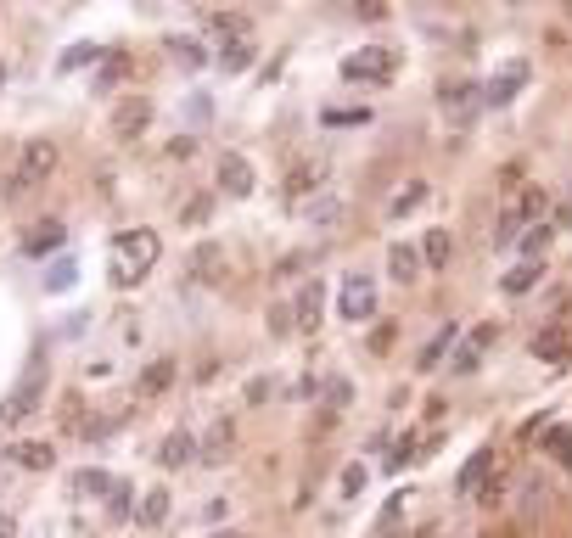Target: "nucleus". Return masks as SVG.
I'll list each match as a JSON object with an SVG mask.
<instances>
[{
    "instance_id": "1",
    "label": "nucleus",
    "mask_w": 572,
    "mask_h": 538,
    "mask_svg": "<svg viewBox=\"0 0 572 538\" xmlns=\"http://www.w3.org/2000/svg\"><path fill=\"white\" fill-rule=\"evenodd\" d=\"M163 241L152 230H118L113 236V258H118V286H141V275L158 264Z\"/></svg>"
},
{
    "instance_id": "2",
    "label": "nucleus",
    "mask_w": 572,
    "mask_h": 538,
    "mask_svg": "<svg viewBox=\"0 0 572 538\" xmlns=\"http://www.w3.org/2000/svg\"><path fill=\"white\" fill-rule=\"evenodd\" d=\"M45 393H51V370H45V359H29V370H23V382L6 393V404H0V421H29L34 410L45 404Z\"/></svg>"
},
{
    "instance_id": "3",
    "label": "nucleus",
    "mask_w": 572,
    "mask_h": 538,
    "mask_svg": "<svg viewBox=\"0 0 572 538\" xmlns=\"http://www.w3.org/2000/svg\"><path fill=\"white\" fill-rule=\"evenodd\" d=\"M57 157H62V152H57V141H45V135L23 146V157H17V174H12V197H17V191H34L40 180H51Z\"/></svg>"
},
{
    "instance_id": "4",
    "label": "nucleus",
    "mask_w": 572,
    "mask_h": 538,
    "mask_svg": "<svg viewBox=\"0 0 572 538\" xmlns=\"http://www.w3.org/2000/svg\"><path fill=\"white\" fill-rule=\"evenodd\" d=\"M337 309H343V320H354V326H359V320H371V314H376V275H365V269H348Z\"/></svg>"
},
{
    "instance_id": "5",
    "label": "nucleus",
    "mask_w": 572,
    "mask_h": 538,
    "mask_svg": "<svg viewBox=\"0 0 572 538\" xmlns=\"http://www.w3.org/2000/svg\"><path fill=\"white\" fill-rule=\"evenodd\" d=\"M393 68H399V57H393V51L365 45V51H354V57L343 62V79H354V85H387V79H393Z\"/></svg>"
},
{
    "instance_id": "6",
    "label": "nucleus",
    "mask_w": 572,
    "mask_h": 538,
    "mask_svg": "<svg viewBox=\"0 0 572 538\" xmlns=\"http://www.w3.org/2000/svg\"><path fill=\"white\" fill-rule=\"evenodd\" d=\"M539 213H544V191H516V202H505L500 213V247L522 241V225H533Z\"/></svg>"
},
{
    "instance_id": "7",
    "label": "nucleus",
    "mask_w": 572,
    "mask_h": 538,
    "mask_svg": "<svg viewBox=\"0 0 572 538\" xmlns=\"http://www.w3.org/2000/svg\"><path fill=\"white\" fill-rule=\"evenodd\" d=\"M146 124H152V101H146V96H124L113 107V135H118V141H135Z\"/></svg>"
},
{
    "instance_id": "8",
    "label": "nucleus",
    "mask_w": 572,
    "mask_h": 538,
    "mask_svg": "<svg viewBox=\"0 0 572 538\" xmlns=\"http://www.w3.org/2000/svg\"><path fill=\"white\" fill-rule=\"evenodd\" d=\"M522 85H528V62H505V68L483 85V101H488V107H505Z\"/></svg>"
},
{
    "instance_id": "9",
    "label": "nucleus",
    "mask_w": 572,
    "mask_h": 538,
    "mask_svg": "<svg viewBox=\"0 0 572 538\" xmlns=\"http://www.w3.org/2000/svg\"><path fill=\"white\" fill-rule=\"evenodd\" d=\"M197 449H202V460H208V466H225L230 454H236V421H230V415H219V421L208 426V438H202Z\"/></svg>"
},
{
    "instance_id": "10",
    "label": "nucleus",
    "mask_w": 572,
    "mask_h": 538,
    "mask_svg": "<svg viewBox=\"0 0 572 538\" xmlns=\"http://www.w3.org/2000/svg\"><path fill=\"white\" fill-rule=\"evenodd\" d=\"M191 281H202V286H219V281H225V247H219V241H202V247H191Z\"/></svg>"
},
{
    "instance_id": "11",
    "label": "nucleus",
    "mask_w": 572,
    "mask_h": 538,
    "mask_svg": "<svg viewBox=\"0 0 572 538\" xmlns=\"http://www.w3.org/2000/svg\"><path fill=\"white\" fill-rule=\"evenodd\" d=\"M219 191H225V197H247V191H253V169H247V157H236V152L219 157Z\"/></svg>"
},
{
    "instance_id": "12",
    "label": "nucleus",
    "mask_w": 572,
    "mask_h": 538,
    "mask_svg": "<svg viewBox=\"0 0 572 538\" xmlns=\"http://www.w3.org/2000/svg\"><path fill=\"white\" fill-rule=\"evenodd\" d=\"M158 460L169 471L191 466V460H197V438H191V432H169V438H163V449H158Z\"/></svg>"
},
{
    "instance_id": "13",
    "label": "nucleus",
    "mask_w": 572,
    "mask_h": 538,
    "mask_svg": "<svg viewBox=\"0 0 572 538\" xmlns=\"http://www.w3.org/2000/svg\"><path fill=\"white\" fill-rule=\"evenodd\" d=\"M567 354H572L567 331H539L533 337V359H544V365H567Z\"/></svg>"
},
{
    "instance_id": "14",
    "label": "nucleus",
    "mask_w": 572,
    "mask_h": 538,
    "mask_svg": "<svg viewBox=\"0 0 572 538\" xmlns=\"http://www.w3.org/2000/svg\"><path fill=\"white\" fill-rule=\"evenodd\" d=\"M6 454H12V460H17V466H29V471H51V466H57V449H51V443H12V449H6Z\"/></svg>"
},
{
    "instance_id": "15",
    "label": "nucleus",
    "mask_w": 572,
    "mask_h": 538,
    "mask_svg": "<svg viewBox=\"0 0 572 538\" xmlns=\"http://www.w3.org/2000/svg\"><path fill=\"white\" fill-rule=\"evenodd\" d=\"M455 342H460V326H438V331H432V342L421 348V359H415V365H421V370H438Z\"/></svg>"
},
{
    "instance_id": "16",
    "label": "nucleus",
    "mask_w": 572,
    "mask_h": 538,
    "mask_svg": "<svg viewBox=\"0 0 572 538\" xmlns=\"http://www.w3.org/2000/svg\"><path fill=\"white\" fill-rule=\"evenodd\" d=\"M169 382H174V359H152V365L141 370L135 393H141V398H158V393H169Z\"/></svg>"
},
{
    "instance_id": "17",
    "label": "nucleus",
    "mask_w": 572,
    "mask_h": 538,
    "mask_svg": "<svg viewBox=\"0 0 572 538\" xmlns=\"http://www.w3.org/2000/svg\"><path fill=\"white\" fill-rule=\"evenodd\" d=\"M387 269H393V281L399 286H415V275H421V253H415L410 241H399V247L387 253Z\"/></svg>"
},
{
    "instance_id": "18",
    "label": "nucleus",
    "mask_w": 572,
    "mask_h": 538,
    "mask_svg": "<svg viewBox=\"0 0 572 538\" xmlns=\"http://www.w3.org/2000/svg\"><path fill=\"white\" fill-rule=\"evenodd\" d=\"M449 253H455V236H449V230H427V241H421V264L449 269Z\"/></svg>"
},
{
    "instance_id": "19",
    "label": "nucleus",
    "mask_w": 572,
    "mask_h": 538,
    "mask_svg": "<svg viewBox=\"0 0 572 538\" xmlns=\"http://www.w3.org/2000/svg\"><path fill=\"white\" fill-rule=\"evenodd\" d=\"M320 303H326V286L309 281V286L298 292V331H315V326H320Z\"/></svg>"
},
{
    "instance_id": "20",
    "label": "nucleus",
    "mask_w": 572,
    "mask_h": 538,
    "mask_svg": "<svg viewBox=\"0 0 572 538\" xmlns=\"http://www.w3.org/2000/svg\"><path fill=\"white\" fill-rule=\"evenodd\" d=\"M320 174H326V169H320V163H298V169L286 174V185H281V191H286V197H292V202H298V197H309V191H315V185H320Z\"/></svg>"
},
{
    "instance_id": "21",
    "label": "nucleus",
    "mask_w": 572,
    "mask_h": 538,
    "mask_svg": "<svg viewBox=\"0 0 572 538\" xmlns=\"http://www.w3.org/2000/svg\"><path fill=\"white\" fill-rule=\"evenodd\" d=\"M488 460H494V454H488V449H477L472 460L460 466V482H455L460 494H477V488H483V482H488Z\"/></svg>"
},
{
    "instance_id": "22",
    "label": "nucleus",
    "mask_w": 572,
    "mask_h": 538,
    "mask_svg": "<svg viewBox=\"0 0 572 538\" xmlns=\"http://www.w3.org/2000/svg\"><path fill=\"white\" fill-rule=\"evenodd\" d=\"M57 241H62V225H57V219H40V225L23 236V253H51Z\"/></svg>"
},
{
    "instance_id": "23",
    "label": "nucleus",
    "mask_w": 572,
    "mask_h": 538,
    "mask_svg": "<svg viewBox=\"0 0 572 538\" xmlns=\"http://www.w3.org/2000/svg\"><path fill=\"white\" fill-rule=\"evenodd\" d=\"M421 202H427V180H410V185L399 191V197L387 202V219H404V213H410V208H421Z\"/></svg>"
},
{
    "instance_id": "24",
    "label": "nucleus",
    "mask_w": 572,
    "mask_h": 538,
    "mask_svg": "<svg viewBox=\"0 0 572 538\" xmlns=\"http://www.w3.org/2000/svg\"><path fill=\"white\" fill-rule=\"evenodd\" d=\"M539 275H544V264H539V258H528V264H516L511 275H505V292H511V298H522L528 286H539Z\"/></svg>"
},
{
    "instance_id": "25",
    "label": "nucleus",
    "mask_w": 572,
    "mask_h": 538,
    "mask_svg": "<svg viewBox=\"0 0 572 538\" xmlns=\"http://www.w3.org/2000/svg\"><path fill=\"white\" fill-rule=\"evenodd\" d=\"M544 454L561 460V466H572V432L567 426H544Z\"/></svg>"
},
{
    "instance_id": "26",
    "label": "nucleus",
    "mask_w": 572,
    "mask_h": 538,
    "mask_svg": "<svg viewBox=\"0 0 572 538\" xmlns=\"http://www.w3.org/2000/svg\"><path fill=\"white\" fill-rule=\"evenodd\" d=\"M135 516H141L146 527H158L163 516H169V488H152V494L141 499V510H135Z\"/></svg>"
},
{
    "instance_id": "27",
    "label": "nucleus",
    "mask_w": 572,
    "mask_h": 538,
    "mask_svg": "<svg viewBox=\"0 0 572 538\" xmlns=\"http://www.w3.org/2000/svg\"><path fill=\"white\" fill-rule=\"evenodd\" d=\"M550 236H556V225H550V219H539L533 230H522V253H544V247H550Z\"/></svg>"
},
{
    "instance_id": "28",
    "label": "nucleus",
    "mask_w": 572,
    "mask_h": 538,
    "mask_svg": "<svg viewBox=\"0 0 572 538\" xmlns=\"http://www.w3.org/2000/svg\"><path fill=\"white\" fill-rule=\"evenodd\" d=\"M169 57H174V62H202V45L186 40V34H174V40H169Z\"/></svg>"
},
{
    "instance_id": "29",
    "label": "nucleus",
    "mask_w": 572,
    "mask_h": 538,
    "mask_svg": "<svg viewBox=\"0 0 572 538\" xmlns=\"http://www.w3.org/2000/svg\"><path fill=\"white\" fill-rule=\"evenodd\" d=\"M219 62H225V68H230V73H236V68H247V62H253V51H247V45H242V40H230V45H225V51H219Z\"/></svg>"
},
{
    "instance_id": "30",
    "label": "nucleus",
    "mask_w": 572,
    "mask_h": 538,
    "mask_svg": "<svg viewBox=\"0 0 572 538\" xmlns=\"http://www.w3.org/2000/svg\"><path fill=\"white\" fill-rule=\"evenodd\" d=\"M500 499H505V477H488L483 488H477V505H483V510H494Z\"/></svg>"
},
{
    "instance_id": "31",
    "label": "nucleus",
    "mask_w": 572,
    "mask_h": 538,
    "mask_svg": "<svg viewBox=\"0 0 572 538\" xmlns=\"http://www.w3.org/2000/svg\"><path fill=\"white\" fill-rule=\"evenodd\" d=\"M96 51H101V45H79V51H68V57H62V73H68V68H85Z\"/></svg>"
},
{
    "instance_id": "32",
    "label": "nucleus",
    "mask_w": 572,
    "mask_h": 538,
    "mask_svg": "<svg viewBox=\"0 0 572 538\" xmlns=\"http://www.w3.org/2000/svg\"><path fill=\"white\" fill-rule=\"evenodd\" d=\"M107 505H113V516H124V510H129V488H124V482L107 488Z\"/></svg>"
},
{
    "instance_id": "33",
    "label": "nucleus",
    "mask_w": 572,
    "mask_h": 538,
    "mask_svg": "<svg viewBox=\"0 0 572 538\" xmlns=\"http://www.w3.org/2000/svg\"><path fill=\"white\" fill-rule=\"evenodd\" d=\"M455 370H460V376H466V370H477V348H472V342H466V348H455Z\"/></svg>"
},
{
    "instance_id": "34",
    "label": "nucleus",
    "mask_w": 572,
    "mask_h": 538,
    "mask_svg": "<svg viewBox=\"0 0 572 538\" xmlns=\"http://www.w3.org/2000/svg\"><path fill=\"white\" fill-rule=\"evenodd\" d=\"M410 454H415V432H410V438H399V449L387 454V466H404V460H410Z\"/></svg>"
},
{
    "instance_id": "35",
    "label": "nucleus",
    "mask_w": 572,
    "mask_h": 538,
    "mask_svg": "<svg viewBox=\"0 0 572 538\" xmlns=\"http://www.w3.org/2000/svg\"><path fill=\"white\" fill-rule=\"evenodd\" d=\"M359 488H365V466H348L343 471V494H359Z\"/></svg>"
},
{
    "instance_id": "36",
    "label": "nucleus",
    "mask_w": 572,
    "mask_h": 538,
    "mask_svg": "<svg viewBox=\"0 0 572 538\" xmlns=\"http://www.w3.org/2000/svg\"><path fill=\"white\" fill-rule=\"evenodd\" d=\"M73 482H79V488H113V482L101 477V471H79V477H73Z\"/></svg>"
},
{
    "instance_id": "37",
    "label": "nucleus",
    "mask_w": 572,
    "mask_h": 538,
    "mask_svg": "<svg viewBox=\"0 0 572 538\" xmlns=\"http://www.w3.org/2000/svg\"><path fill=\"white\" fill-rule=\"evenodd\" d=\"M494 337H500V326H477V331H472V348H488Z\"/></svg>"
},
{
    "instance_id": "38",
    "label": "nucleus",
    "mask_w": 572,
    "mask_h": 538,
    "mask_svg": "<svg viewBox=\"0 0 572 538\" xmlns=\"http://www.w3.org/2000/svg\"><path fill=\"white\" fill-rule=\"evenodd\" d=\"M202 213H208V197H197V202H186V225H197Z\"/></svg>"
},
{
    "instance_id": "39",
    "label": "nucleus",
    "mask_w": 572,
    "mask_h": 538,
    "mask_svg": "<svg viewBox=\"0 0 572 538\" xmlns=\"http://www.w3.org/2000/svg\"><path fill=\"white\" fill-rule=\"evenodd\" d=\"M214 538H247V533H214Z\"/></svg>"
},
{
    "instance_id": "40",
    "label": "nucleus",
    "mask_w": 572,
    "mask_h": 538,
    "mask_svg": "<svg viewBox=\"0 0 572 538\" xmlns=\"http://www.w3.org/2000/svg\"><path fill=\"white\" fill-rule=\"evenodd\" d=\"M0 538H12V527H6V522H0Z\"/></svg>"
},
{
    "instance_id": "41",
    "label": "nucleus",
    "mask_w": 572,
    "mask_h": 538,
    "mask_svg": "<svg viewBox=\"0 0 572 538\" xmlns=\"http://www.w3.org/2000/svg\"><path fill=\"white\" fill-rule=\"evenodd\" d=\"M0 79H6V68H0Z\"/></svg>"
}]
</instances>
